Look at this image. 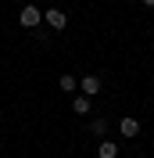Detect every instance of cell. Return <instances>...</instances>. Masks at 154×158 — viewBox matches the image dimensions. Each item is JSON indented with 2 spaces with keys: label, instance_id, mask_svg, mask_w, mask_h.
I'll list each match as a JSON object with an SVG mask.
<instances>
[{
  "label": "cell",
  "instance_id": "ba28073f",
  "mask_svg": "<svg viewBox=\"0 0 154 158\" xmlns=\"http://www.w3.org/2000/svg\"><path fill=\"white\" fill-rule=\"evenodd\" d=\"M58 86H61V90H65V94H72V90H75V86H79V79H75V76H68V72H65V76H61V79H58Z\"/></svg>",
  "mask_w": 154,
  "mask_h": 158
},
{
  "label": "cell",
  "instance_id": "8992f818",
  "mask_svg": "<svg viewBox=\"0 0 154 158\" xmlns=\"http://www.w3.org/2000/svg\"><path fill=\"white\" fill-rule=\"evenodd\" d=\"M97 158H118L115 140H100V148H97Z\"/></svg>",
  "mask_w": 154,
  "mask_h": 158
},
{
  "label": "cell",
  "instance_id": "3957f363",
  "mask_svg": "<svg viewBox=\"0 0 154 158\" xmlns=\"http://www.w3.org/2000/svg\"><path fill=\"white\" fill-rule=\"evenodd\" d=\"M100 86H104V83H100V76H93V72H86V76L79 79V90H83L86 97H97V94H100Z\"/></svg>",
  "mask_w": 154,
  "mask_h": 158
},
{
  "label": "cell",
  "instance_id": "7a4b0ae2",
  "mask_svg": "<svg viewBox=\"0 0 154 158\" xmlns=\"http://www.w3.org/2000/svg\"><path fill=\"white\" fill-rule=\"evenodd\" d=\"M43 22H47L54 32H61V29L68 25V15H65V11H58V7H50V11H43Z\"/></svg>",
  "mask_w": 154,
  "mask_h": 158
},
{
  "label": "cell",
  "instance_id": "9c48e42d",
  "mask_svg": "<svg viewBox=\"0 0 154 158\" xmlns=\"http://www.w3.org/2000/svg\"><path fill=\"white\" fill-rule=\"evenodd\" d=\"M144 7H154V0H144Z\"/></svg>",
  "mask_w": 154,
  "mask_h": 158
},
{
  "label": "cell",
  "instance_id": "6da1fadb",
  "mask_svg": "<svg viewBox=\"0 0 154 158\" xmlns=\"http://www.w3.org/2000/svg\"><path fill=\"white\" fill-rule=\"evenodd\" d=\"M39 22H43V11H39L36 4H25V7L18 11V25L22 29H36Z\"/></svg>",
  "mask_w": 154,
  "mask_h": 158
},
{
  "label": "cell",
  "instance_id": "5b68a950",
  "mask_svg": "<svg viewBox=\"0 0 154 158\" xmlns=\"http://www.w3.org/2000/svg\"><path fill=\"white\" fill-rule=\"evenodd\" d=\"M90 104H93V97H86V94H83V97L72 101V111H75V115H90Z\"/></svg>",
  "mask_w": 154,
  "mask_h": 158
},
{
  "label": "cell",
  "instance_id": "277c9868",
  "mask_svg": "<svg viewBox=\"0 0 154 158\" xmlns=\"http://www.w3.org/2000/svg\"><path fill=\"white\" fill-rule=\"evenodd\" d=\"M118 133H122V137H129V140H133V137H140V122H136L133 115H125L122 122H118Z\"/></svg>",
  "mask_w": 154,
  "mask_h": 158
},
{
  "label": "cell",
  "instance_id": "52a82bcc",
  "mask_svg": "<svg viewBox=\"0 0 154 158\" xmlns=\"http://www.w3.org/2000/svg\"><path fill=\"white\" fill-rule=\"evenodd\" d=\"M90 133L104 140V137H107V118H93V122H90Z\"/></svg>",
  "mask_w": 154,
  "mask_h": 158
}]
</instances>
